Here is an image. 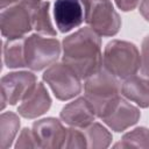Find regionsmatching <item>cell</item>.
<instances>
[{
  "label": "cell",
  "mask_w": 149,
  "mask_h": 149,
  "mask_svg": "<svg viewBox=\"0 0 149 149\" xmlns=\"http://www.w3.org/2000/svg\"><path fill=\"white\" fill-rule=\"evenodd\" d=\"M63 63L80 79L98 72L102 65L101 41L90 27L80 28L63 40Z\"/></svg>",
  "instance_id": "cell-1"
},
{
  "label": "cell",
  "mask_w": 149,
  "mask_h": 149,
  "mask_svg": "<svg viewBox=\"0 0 149 149\" xmlns=\"http://www.w3.org/2000/svg\"><path fill=\"white\" fill-rule=\"evenodd\" d=\"M85 98L93 107L95 115L101 119L120 99L119 80L106 69H100L86 78Z\"/></svg>",
  "instance_id": "cell-2"
},
{
  "label": "cell",
  "mask_w": 149,
  "mask_h": 149,
  "mask_svg": "<svg viewBox=\"0 0 149 149\" xmlns=\"http://www.w3.org/2000/svg\"><path fill=\"white\" fill-rule=\"evenodd\" d=\"M102 63L108 72L118 78L127 79L135 76L141 68V56L135 44L113 40L105 48Z\"/></svg>",
  "instance_id": "cell-3"
},
{
  "label": "cell",
  "mask_w": 149,
  "mask_h": 149,
  "mask_svg": "<svg viewBox=\"0 0 149 149\" xmlns=\"http://www.w3.org/2000/svg\"><path fill=\"white\" fill-rule=\"evenodd\" d=\"M85 12V22L99 36H114L121 20L111 0H81Z\"/></svg>",
  "instance_id": "cell-4"
},
{
  "label": "cell",
  "mask_w": 149,
  "mask_h": 149,
  "mask_svg": "<svg viewBox=\"0 0 149 149\" xmlns=\"http://www.w3.org/2000/svg\"><path fill=\"white\" fill-rule=\"evenodd\" d=\"M61 44L56 38L43 37L38 34H33L24 38L26 64L34 71L52 65L58 59Z\"/></svg>",
  "instance_id": "cell-5"
},
{
  "label": "cell",
  "mask_w": 149,
  "mask_h": 149,
  "mask_svg": "<svg viewBox=\"0 0 149 149\" xmlns=\"http://www.w3.org/2000/svg\"><path fill=\"white\" fill-rule=\"evenodd\" d=\"M43 80L59 100H69L81 91L80 78L65 63H54L43 73Z\"/></svg>",
  "instance_id": "cell-6"
},
{
  "label": "cell",
  "mask_w": 149,
  "mask_h": 149,
  "mask_svg": "<svg viewBox=\"0 0 149 149\" xmlns=\"http://www.w3.org/2000/svg\"><path fill=\"white\" fill-rule=\"evenodd\" d=\"M1 34L7 40L22 38L33 29L30 10L22 3L2 10L0 16Z\"/></svg>",
  "instance_id": "cell-7"
},
{
  "label": "cell",
  "mask_w": 149,
  "mask_h": 149,
  "mask_svg": "<svg viewBox=\"0 0 149 149\" xmlns=\"http://www.w3.org/2000/svg\"><path fill=\"white\" fill-rule=\"evenodd\" d=\"M36 84V76L28 71L7 73L1 78V108L6 104L15 105L29 93Z\"/></svg>",
  "instance_id": "cell-8"
},
{
  "label": "cell",
  "mask_w": 149,
  "mask_h": 149,
  "mask_svg": "<svg viewBox=\"0 0 149 149\" xmlns=\"http://www.w3.org/2000/svg\"><path fill=\"white\" fill-rule=\"evenodd\" d=\"M33 132L37 139L40 148L55 149L64 147L68 129L63 127L59 120L47 118L36 121L33 125Z\"/></svg>",
  "instance_id": "cell-9"
},
{
  "label": "cell",
  "mask_w": 149,
  "mask_h": 149,
  "mask_svg": "<svg viewBox=\"0 0 149 149\" xmlns=\"http://www.w3.org/2000/svg\"><path fill=\"white\" fill-rule=\"evenodd\" d=\"M140 119V111L125 99L120 98L101 120L114 132H123Z\"/></svg>",
  "instance_id": "cell-10"
},
{
  "label": "cell",
  "mask_w": 149,
  "mask_h": 149,
  "mask_svg": "<svg viewBox=\"0 0 149 149\" xmlns=\"http://www.w3.org/2000/svg\"><path fill=\"white\" fill-rule=\"evenodd\" d=\"M51 106V98L42 83H36L23 98L17 111L26 119H35L44 114Z\"/></svg>",
  "instance_id": "cell-11"
},
{
  "label": "cell",
  "mask_w": 149,
  "mask_h": 149,
  "mask_svg": "<svg viewBox=\"0 0 149 149\" xmlns=\"http://www.w3.org/2000/svg\"><path fill=\"white\" fill-rule=\"evenodd\" d=\"M54 15L56 24L62 33L77 28L84 19L81 0H56Z\"/></svg>",
  "instance_id": "cell-12"
},
{
  "label": "cell",
  "mask_w": 149,
  "mask_h": 149,
  "mask_svg": "<svg viewBox=\"0 0 149 149\" xmlns=\"http://www.w3.org/2000/svg\"><path fill=\"white\" fill-rule=\"evenodd\" d=\"M95 112L85 97L78 98L74 101L63 107L61 119L76 128H84L91 125L95 119Z\"/></svg>",
  "instance_id": "cell-13"
},
{
  "label": "cell",
  "mask_w": 149,
  "mask_h": 149,
  "mask_svg": "<svg viewBox=\"0 0 149 149\" xmlns=\"http://www.w3.org/2000/svg\"><path fill=\"white\" fill-rule=\"evenodd\" d=\"M122 94L140 107H149V79L132 76L125 80L121 87Z\"/></svg>",
  "instance_id": "cell-14"
},
{
  "label": "cell",
  "mask_w": 149,
  "mask_h": 149,
  "mask_svg": "<svg viewBox=\"0 0 149 149\" xmlns=\"http://www.w3.org/2000/svg\"><path fill=\"white\" fill-rule=\"evenodd\" d=\"M49 6L50 3L48 1H41L38 6L31 9L30 10L31 23H33V28L36 29L37 33L47 36H56V30L50 20Z\"/></svg>",
  "instance_id": "cell-15"
},
{
  "label": "cell",
  "mask_w": 149,
  "mask_h": 149,
  "mask_svg": "<svg viewBox=\"0 0 149 149\" xmlns=\"http://www.w3.org/2000/svg\"><path fill=\"white\" fill-rule=\"evenodd\" d=\"M3 62L6 66L10 69L27 66L26 57H24V38L8 40L7 42H5Z\"/></svg>",
  "instance_id": "cell-16"
},
{
  "label": "cell",
  "mask_w": 149,
  "mask_h": 149,
  "mask_svg": "<svg viewBox=\"0 0 149 149\" xmlns=\"http://www.w3.org/2000/svg\"><path fill=\"white\" fill-rule=\"evenodd\" d=\"M83 132L86 137L87 148L102 149L107 148L112 141V134L100 123L92 122L91 125L83 128Z\"/></svg>",
  "instance_id": "cell-17"
},
{
  "label": "cell",
  "mask_w": 149,
  "mask_h": 149,
  "mask_svg": "<svg viewBox=\"0 0 149 149\" xmlns=\"http://www.w3.org/2000/svg\"><path fill=\"white\" fill-rule=\"evenodd\" d=\"M20 119L13 112H6L1 114L0 118V147L1 149H7L12 146L13 140L19 130Z\"/></svg>",
  "instance_id": "cell-18"
},
{
  "label": "cell",
  "mask_w": 149,
  "mask_h": 149,
  "mask_svg": "<svg viewBox=\"0 0 149 149\" xmlns=\"http://www.w3.org/2000/svg\"><path fill=\"white\" fill-rule=\"evenodd\" d=\"M115 148H149V129L144 127L135 128L125 134L122 140L114 146Z\"/></svg>",
  "instance_id": "cell-19"
},
{
  "label": "cell",
  "mask_w": 149,
  "mask_h": 149,
  "mask_svg": "<svg viewBox=\"0 0 149 149\" xmlns=\"http://www.w3.org/2000/svg\"><path fill=\"white\" fill-rule=\"evenodd\" d=\"M63 148H87V142L84 132H80L76 128H69Z\"/></svg>",
  "instance_id": "cell-20"
},
{
  "label": "cell",
  "mask_w": 149,
  "mask_h": 149,
  "mask_svg": "<svg viewBox=\"0 0 149 149\" xmlns=\"http://www.w3.org/2000/svg\"><path fill=\"white\" fill-rule=\"evenodd\" d=\"M15 148H40V144L37 142V139L33 132V129H28V128H24L22 129L17 141H16V144H15Z\"/></svg>",
  "instance_id": "cell-21"
},
{
  "label": "cell",
  "mask_w": 149,
  "mask_h": 149,
  "mask_svg": "<svg viewBox=\"0 0 149 149\" xmlns=\"http://www.w3.org/2000/svg\"><path fill=\"white\" fill-rule=\"evenodd\" d=\"M141 70H142V73L149 79V36H146L142 41Z\"/></svg>",
  "instance_id": "cell-22"
},
{
  "label": "cell",
  "mask_w": 149,
  "mask_h": 149,
  "mask_svg": "<svg viewBox=\"0 0 149 149\" xmlns=\"http://www.w3.org/2000/svg\"><path fill=\"white\" fill-rule=\"evenodd\" d=\"M114 1H115L116 6H118L121 10L128 12V10L134 9V8L137 6V3H139L140 0H114Z\"/></svg>",
  "instance_id": "cell-23"
},
{
  "label": "cell",
  "mask_w": 149,
  "mask_h": 149,
  "mask_svg": "<svg viewBox=\"0 0 149 149\" xmlns=\"http://www.w3.org/2000/svg\"><path fill=\"white\" fill-rule=\"evenodd\" d=\"M140 13L141 15L149 22V0H142L140 5Z\"/></svg>",
  "instance_id": "cell-24"
},
{
  "label": "cell",
  "mask_w": 149,
  "mask_h": 149,
  "mask_svg": "<svg viewBox=\"0 0 149 149\" xmlns=\"http://www.w3.org/2000/svg\"><path fill=\"white\" fill-rule=\"evenodd\" d=\"M20 3L24 5L29 10H31V9H34L36 6H38L41 3V0H21Z\"/></svg>",
  "instance_id": "cell-25"
},
{
  "label": "cell",
  "mask_w": 149,
  "mask_h": 149,
  "mask_svg": "<svg viewBox=\"0 0 149 149\" xmlns=\"http://www.w3.org/2000/svg\"><path fill=\"white\" fill-rule=\"evenodd\" d=\"M19 0H0V6H1V8L3 9V8H6L7 6H10V5H13V3H15V2H17Z\"/></svg>",
  "instance_id": "cell-26"
}]
</instances>
